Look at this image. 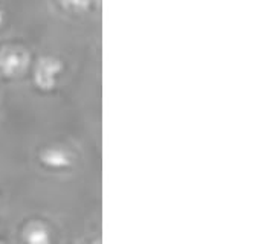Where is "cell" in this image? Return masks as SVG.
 <instances>
[{
  "label": "cell",
  "mask_w": 255,
  "mask_h": 244,
  "mask_svg": "<svg viewBox=\"0 0 255 244\" xmlns=\"http://www.w3.org/2000/svg\"><path fill=\"white\" fill-rule=\"evenodd\" d=\"M3 18H5V14H3V11H2V9H0V25L3 23Z\"/></svg>",
  "instance_id": "5b68a950"
},
{
  "label": "cell",
  "mask_w": 255,
  "mask_h": 244,
  "mask_svg": "<svg viewBox=\"0 0 255 244\" xmlns=\"http://www.w3.org/2000/svg\"><path fill=\"white\" fill-rule=\"evenodd\" d=\"M40 161L52 169H64L72 165V154L60 147H48L40 153Z\"/></svg>",
  "instance_id": "3957f363"
},
{
  "label": "cell",
  "mask_w": 255,
  "mask_h": 244,
  "mask_svg": "<svg viewBox=\"0 0 255 244\" xmlns=\"http://www.w3.org/2000/svg\"><path fill=\"white\" fill-rule=\"evenodd\" d=\"M52 237L49 229L43 223L32 221L25 229V243L26 244H51Z\"/></svg>",
  "instance_id": "277c9868"
},
{
  "label": "cell",
  "mask_w": 255,
  "mask_h": 244,
  "mask_svg": "<svg viewBox=\"0 0 255 244\" xmlns=\"http://www.w3.org/2000/svg\"><path fill=\"white\" fill-rule=\"evenodd\" d=\"M31 55L29 52L15 44H8V46L0 48V74L5 77H18L25 74L29 68Z\"/></svg>",
  "instance_id": "6da1fadb"
},
{
  "label": "cell",
  "mask_w": 255,
  "mask_h": 244,
  "mask_svg": "<svg viewBox=\"0 0 255 244\" xmlns=\"http://www.w3.org/2000/svg\"><path fill=\"white\" fill-rule=\"evenodd\" d=\"M63 71V63L51 55L41 57L34 69V82L40 90L49 92L57 85V80Z\"/></svg>",
  "instance_id": "7a4b0ae2"
}]
</instances>
